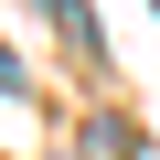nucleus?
Instances as JSON below:
<instances>
[{
    "mask_svg": "<svg viewBox=\"0 0 160 160\" xmlns=\"http://www.w3.org/2000/svg\"><path fill=\"white\" fill-rule=\"evenodd\" d=\"M0 96H22V53H0Z\"/></svg>",
    "mask_w": 160,
    "mask_h": 160,
    "instance_id": "nucleus-3",
    "label": "nucleus"
},
{
    "mask_svg": "<svg viewBox=\"0 0 160 160\" xmlns=\"http://www.w3.org/2000/svg\"><path fill=\"white\" fill-rule=\"evenodd\" d=\"M43 11H53V32H64L75 53H96V11H86V0H43Z\"/></svg>",
    "mask_w": 160,
    "mask_h": 160,
    "instance_id": "nucleus-2",
    "label": "nucleus"
},
{
    "mask_svg": "<svg viewBox=\"0 0 160 160\" xmlns=\"http://www.w3.org/2000/svg\"><path fill=\"white\" fill-rule=\"evenodd\" d=\"M139 149H149V139H139L128 118H96V128H86V160H139Z\"/></svg>",
    "mask_w": 160,
    "mask_h": 160,
    "instance_id": "nucleus-1",
    "label": "nucleus"
}]
</instances>
